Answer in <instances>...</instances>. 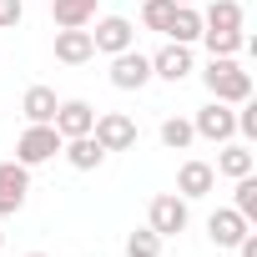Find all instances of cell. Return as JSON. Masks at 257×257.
Returning a JSON list of instances; mask_svg holds the SVG:
<instances>
[{"label":"cell","mask_w":257,"mask_h":257,"mask_svg":"<svg viewBox=\"0 0 257 257\" xmlns=\"http://www.w3.org/2000/svg\"><path fill=\"white\" fill-rule=\"evenodd\" d=\"M202 81H207L212 101H222V106H242V101H252V71H242L232 56H212L207 71H202Z\"/></svg>","instance_id":"6da1fadb"},{"label":"cell","mask_w":257,"mask_h":257,"mask_svg":"<svg viewBox=\"0 0 257 257\" xmlns=\"http://www.w3.org/2000/svg\"><path fill=\"white\" fill-rule=\"evenodd\" d=\"M56 152H61V132H56L51 121H31L26 132H21V142H16V162L21 167H41Z\"/></svg>","instance_id":"7a4b0ae2"},{"label":"cell","mask_w":257,"mask_h":257,"mask_svg":"<svg viewBox=\"0 0 257 257\" xmlns=\"http://www.w3.org/2000/svg\"><path fill=\"white\" fill-rule=\"evenodd\" d=\"M187 222H192L187 197H177V192L152 197V207H147V227H152L157 237H177V232H187Z\"/></svg>","instance_id":"3957f363"},{"label":"cell","mask_w":257,"mask_h":257,"mask_svg":"<svg viewBox=\"0 0 257 257\" xmlns=\"http://www.w3.org/2000/svg\"><path fill=\"white\" fill-rule=\"evenodd\" d=\"M91 137H96L106 152H132V147H137V121L126 116V111H101L96 126H91Z\"/></svg>","instance_id":"277c9868"},{"label":"cell","mask_w":257,"mask_h":257,"mask_svg":"<svg viewBox=\"0 0 257 257\" xmlns=\"http://www.w3.org/2000/svg\"><path fill=\"white\" fill-rule=\"evenodd\" d=\"M31 197V167L21 162H0V217H16Z\"/></svg>","instance_id":"5b68a950"},{"label":"cell","mask_w":257,"mask_h":257,"mask_svg":"<svg viewBox=\"0 0 257 257\" xmlns=\"http://www.w3.org/2000/svg\"><path fill=\"white\" fill-rule=\"evenodd\" d=\"M152 81V56L142 51H116L111 56V86L116 91H142Z\"/></svg>","instance_id":"8992f818"},{"label":"cell","mask_w":257,"mask_h":257,"mask_svg":"<svg viewBox=\"0 0 257 257\" xmlns=\"http://www.w3.org/2000/svg\"><path fill=\"white\" fill-rule=\"evenodd\" d=\"M192 132L207 137V142H232V137H237V111L222 106V101H207V106L197 111V121H192Z\"/></svg>","instance_id":"52a82bcc"},{"label":"cell","mask_w":257,"mask_h":257,"mask_svg":"<svg viewBox=\"0 0 257 257\" xmlns=\"http://www.w3.org/2000/svg\"><path fill=\"white\" fill-rule=\"evenodd\" d=\"M132 41H137V31H132V21H126V16H101V21H96V31H91V46H96V51H106V56L132 51Z\"/></svg>","instance_id":"ba28073f"},{"label":"cell","mask_w":257,"mask_h":257,"mask_svg":"<svg viewBox=\"0 0 257 257\" xmlns=\"http://www.w3.org/2000/svg\"><path fill=\"white\" fill-rule=\"evenodd\" d=\"M247 232H252V222H247L237 207H217V212L207 217V237H212L217 247H237Z\"/></svg>","instance_id":"9c48e42d"},{"label":"cell","mask_w":257,"mask_h":257,"mask_svg":"<svg viewBox=\"0 0 257 257\" xmlns=\"http://www.w3.org/2000/svg\"><path fill=\"white\" fill-rule=\"evenodd\" d=\"M51 126L61 132V142H71V137H86L91 126H96V111H91L86 101H61V106H56V116H51Z\"/></svg>","instance_id":"30bf717a"},{"label":"cell","mask_w":257,"mask_h":257,"mask_svg":"<svg viewBox=\"0 0 257 257\" xmlns=\"http://www.w3.org/2000/svg\"><path fill=\"white\" fill-rule=\"evenodd\" d=\"M96 56V46H91V31L86 26H66V31H56V61H66V66H86Z\"/></svg>","instance_id":"8fae6325"},{"label":"cell","mask_w":257,"mask_h":257,"mask_svg":"<svg viewBox=\"0 0 257 257\" xmlns=\"http://www.w3.org/2000/svg\"><path fill=\"white\" fill-rule=\"evenodd\" d=\"M152 76H162V81H172V86H177V81H187V76H192V51H187V46H177V41H172V46H162V51L152 56Z\"/></svg>","instance_id":"7c38bea8"},{"label":"cell","mask_w":257,"mask_h":257,"mask_svg":"<svg viewBox=\"0 0 257 257\" xmlns=\"http://www.w3.org/2000/svg\"><path fill=\"white\" fill-rule=\"evenodd\" d=\"M61 157L76 167V172H96L101 162H106V147L86 132V137H71V142H61Z\"/></svg>","instance_id":"4fadbf2b"},{"label":"cell","mask_w":257,"mask_h":257,"mask_svg":"<svg viewBox=\"0 0 257 257\" xmlns=\"http://www.w3.org/2000/svg\"><path fill=\"white\" fill-rule=\"evenodd\" d=\"M217 187V172H212V162H182V172H177V197H207Z\"/></svg>","instance_id":"5bb4252c"},{"label":"cell","mask_w":257,"mask_h":257,"mask_svg":"<svg viewBox=\"0 0 257 257\" xmlns=\"http://www.w3.org/2000/svg\"><path fill=\"white\" fill-rule=\"evenodd\" d=\"M51 21L66 26H91L96 21V0H51Z\"/></svg>","instance_id":"9a60e30c"},{"label":"cell","mask_w":257,"mask_h":257,"mask_svg":"<svg viewBox=\"0 0 257 257\" xmlns=\"http://www.w3.org/2000/svg\"><path fill=\"white\" fill-rule=\"evenodd\" d=\"M202 31H242V6L237 0H212L202 11Z\"/></svg>","instance_id":"2e32d148"},{"label":"cell","mask_w":257,"mask_h":257,"mask_svg":"<svg viewBox=\"0 0 257 257\" xmlns=\"http://www.w3.org/2000/svg\"><path fill=\"white\" fill-rule=\"evenodd\" d=\"M167 36H172L177 46H192V41H202V11H197V6H177V16H172Z\"/></svg>","instance_id":"e0dca14e"},{"label":"cell","mask_w":257,"mask_h":257,"mask_svg":"<svg viewBox=\"0 0 257 257\" xmlns=\"http://www.w3.org/2000/svg\"><path fill=\"white\" fill-rule=\"evenodd\" d=\"M252 167H257V162H252V152H247V147L222 142V157H217V167H212V172H222V177H232V182H237V177H247Z\"/></svg>","instance_id":"ac0fdd59"},{"label":"cell","mask_w":257,"mask_h":257,"mask_svg":"<svg viewBox=\"0 0 257 257\" xmlns=\"http://www.w3.org/2000/svg\"><path fill=\"white\" fill-rule=\"evenodd\" d=\"M56 106H61V101H56V91H51V86H31V91H26V101H21L26 121H51V116H56Z\"/></svg>","instance_id":"d6986e66"},{"label":"cell","mask_w":257,"mask_h":257,"mask_svg":"<svg viewBox=\"0 0 257 257\" xmlns=\"http://www.w3.org/2000/svg\"><path fill=\"white\" fill-rule=\"evenodd\" d=\"M162 142H167L172 152H187V147L197 142V132H192V121H182V116H167V121H162Z\"/></svg>","instance_id":"ffe728a7"},{"label":"cell","mask_w":257,"mask_h":257,"mask_svg":"<svg viewBox=\"0 0 257 257\" xmlns=\"http://www.w3.org/2000/svg\"><path fill=\"white\" fill-rule=\"evenodd\" d=\"M172 16H177V0H147V6H142V26H147V31H162V36H167Z\"/></svg>","instance_id":"44dd1931"},{"label":"cell","mask_w":257,"mask_h":257,"mask_svg":"<svg viewBox=\"0 0 257 257\" xmlns=\"http://www.w3.org/2000/svg\"><path fill=\"white\" fill-rule=\"evenodd\" d=\"M202 41H207V51H212V56H237V51L247 46V36H242V31H202Z\"/></svg>","instance_id":"7402d4cb"},{"label":"cell","mask_w":257,"mask_h":257,"mask_svg":"<svg viewBox=\"0 0 257 257\" xmlns=\"http://www.w3.org/2000/svg\"><path fill=\"white\" fill-rule=\"evenodd\" d=\"M126 257H162V237L152 227H137L132 237H126Z\"/></svg>","instance_id":"603a6c76"},{"label":"cell","mask_w":257,"mask_h":257,"mask_svg":"<svg viewBox=\"0 0 257 257\" xmlns=\"http://www.w3.org/2000/svg\"><path fill=\"white\" fill-rule=\"evenodd\" d=\"M247 222H257V177L247 172V177H237V202H232Z\"/></svg>","instance_id":"cb8c5ba5"},{"label":"cell","mask_w":257,"mask_h":257,"mask_svg":"<svg viewBox=\"0 0 257 257\" xmlns=\"http://www.w3.org/2000/svg\"><path fill=\"white\" fill-rule=\"evenodd\" d=\"M21 16H26L21 0H0V31H16V26H21Z\"/></svg>","instance_id":"d4e9b609"},{"label":"cell","mask_w":257,"mask_h":257,"mask_svg":"<svg viewBox=\"0 0 257 257\" xmlns=\"http://www.w3.org/2000/svg\"><path fill=\"white\" fill-rule=\"evenodd\" d=\"M237 132H242V137H257V106H252V101L237 106Z\"/></svg>","instance_id":"484cf974"},{"label":"cell","mask_w":257,"mask_h":257,"mask_svg":"<svg viewBox=\"0 0 257 257\" xmlns=\"http://www.w3.org/2000/svg\"><path fill=\"white\" fill-rule=\"evenodd\" d=\"M237 252H242V257H257V232H247V237L237 242Z\"/></svg>","instance_id":"4316f807"},{"label":"cell","mask_w":257,"mask_h":257,"mask_svg":"<svg viewBox=\"0 0 257 257\" xmlns=\"http://www.w3.org/2000/svg\"><path fill=\"white\" fill-rule=\"evenodd\" d=\"M177 6H197V0H177Z\"/></svg>","instance_id":"83f0119b"},{"label":"cell","mask_w":257,"mask_h":257,"mask_svg":"<svg viewBox=\"0 0 257 257\" xmlns=\"http://www.w3.org/2000/svg\"><path fill=\"white\" fill-rule=\"evenodd\" d=\"M26 257H46V252H26Z\"/></svg>","instance_id":"f1b7e54d"},{"label":"cell","mask_w":257,"mask_h":257,"mask_svg":"<svg viewBox=\"0 0 257 257\" xmlns=\"http://www.w3.org/2000/svg\"><path fill=\"white\" fill-rule=\"evenodd\" d=\"M0 247H6V232H0Z\"/></svg>","instance_id":"f546056e"}]
</instances>
